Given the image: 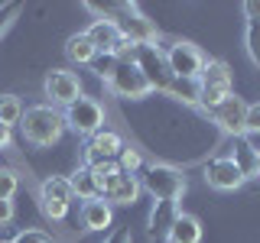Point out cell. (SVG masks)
Wrapping results in <instances>:
<instances>
[{"instance_id":"cell-1","label":"cell","mask_w":260,"mask_h":243,"mask_svg":"<svg viewBox=\"0 0 260 243\" xmlns=\"http://www.w3.org/2000/svg\"><path fill=\"white\" fill-rule=\"evenodd\" d=\"M20 130H23V140H26V143H32V146H52V143L62 140L65 120H62V113L55 110L52 104H36V107L23 110Z\"/></svg>"},{"instance_id":"cell-2","label":"cell","mask_w":260,"mask_h":243,"mask_svg":"<svg viewBox=\"0 0 260 243\" xmlns=\"http://www.w3.org/2000/svg\"><path fill=\"white\" fill-rule=\"evenodd\" d=\"M140 188H146L156 201H179L185 194V175H182V169H176V166L156 162V166H150L143 172Z\"/></svg>"},{"instance_id":"cell-3","label":"cell","mask_w":260,"mask_h":243,"mask_svg":"<svg viewBox=\"0 0 260 243\" xmlns=\"http://www.w3.org/2000/svg\"><path fill=\"white\" fill-rule=\"evenodd\" d=\"M199 85H202V101H199V107H205V110L211 113L228 94H231V68H228V62L208 59L205 68H202V75H199Z\"/></svg>"},{"instance_id":"cell-4","label":"cell","mask_w":260,"mask_h":243,"mask_svg":"<svg viewBox=\"0 0 260 243\" xmlns=\"http://www.w3.org/2000/svg\"><path fill=\"white\" fill-rule=\"evenodd\" d=\"M65 127L75 130L78 136H94L98 130H104V107L94 101V97H85L81 94L78 101H72L62 113Z\"/></svg>"},{"instance_id":"cell-5","label":"cell","mask_w":260,"mask_h":243,"mask_svg":"<svg viewBox=\"0 0 260 243\" xmlns=\"http://www.w3.org/2000/svg\"><path fill=\"white\" fill-rule=\"evenodd\" d=\"M130 62H134L137 68L143 71V78L150 81L153 91H166V88H169L173 75H169L166 55H162L156 46H134V55H130Z\"/></svg>"},{"instance_id":"cell-6","label":"cell","mask_w":260,"mask_h":243,"mask_svg":"<svg viewBox=\"0 0 260 243\" xmlns=\"http://www.w3.org/2000/svg\"><path fill=\"white\" fill-rule=\"evenodd\" d=\"M166 65L173 78H199L202 68H205V55L195 43H185V39H176L173 46L166 49Z\"/></svg>"},{"instance_id":"cell-7","label":"cell","mask_w":260,"mask_h":243,"mask_svg":"<svg viewBox=\"0 0 260 243\" xmlns=\"http://www.w3.org/2000/svg\"><path fill=\"white\" fill-rule=\"evenodd\" d=\"M72 201H75L72 185H69V178H62V175L46 178L43 188H39V205H43V214L49 221H62V217L69 214Z\"/></svg>"},{"instance_id":"cell-8","label":"cell","mask_w":260,"mask_h":243,"mask_svg":"<svg viewBox=\"0 0 260 243\" xmlns=\"http://www.w3.org/2000/svg\"><path fill=\"white\" fill-rule=\"evenodd\" d=\"M108 88H111L117 97H127V101H143V97L153 91L150 81L143 78V71L137 68L130 59H124V62L117 65V71L108 78Z\"/></svg>"},{"instance_id":"cell-9","label":"cell","mask_w":260,"mask_h":243,"mask_svg":"<svg viewBox=\"0 0 260 243\" xmlns=\"http://www.w3.org/2000/svg\"><path fill=\"white\" fill-rule=\"evenodd\" d=\"M124 146L127 143L120 140V133H114V130H98L85 143V166L94 169V166H101V162H117Z\"/></svg>"},{"instance_id":"cell-10","label":"cell","mask_w":260,"mask_h":243,"mask_svg":"<svg viewBox=\"0 0 260 243\" xmlns=\"http://www.w3.org/2000/svg\"><path fill=\"white\" fill-rule=\"evenodd\" d=\"M43 91L52 104H62V107H69L72 101H78L81 97V78L75 71H65V68H52L43 81Z\"/></svg>"},{"instance_id":"cell-11","label":"cell","mask_w":260,"mask_h":243,"mask_svg":"<svg viewBox=\"0 0 260 243\" xmlns=\"http://www.w3.org/2000/svg\"><path fill=\"white\" fill-rule=\"evenodd\" d=\"M244 113H247V101L231 91L215 110H211V120H215L228 136H244Z\"/></svg>"},{"instance_id":"cell-12","label":"cell","mask_w":260,"mask_h":243,"mask_svg":"<svg viewBox=\"0 0 260 243\" xmlns=\"http://www.w3.org/2000/svg\"><path fill=\"white\" fill-rule=\"evenodd\" d=\"M205 182L211 185L215 191H238L247 178H244L241 172H238V166H234L228 156H221V159H211L208 162V169H205Z\"/></svg>"},{"instance_id":"cell-13","label":"cell","mask_w":260,"mask_h":243,"mask_svg":"<svg viewBox=\"0 0 260 243\" xmlns=\"http://www.w3.org/2000/svg\"><path fill=\"white\" fill-rule=\"evenodd\" d=\"M140 178L137 175H130V172H117L114 175V182L108 185V188L101 191V198L108 201V205H134L137 198H140Z\"/></svg>"},{"instance_id":"cell-14","label":"cell","mask_w":260,"mask_h":243,"mask_svg":"<svg viewBox=\"0 0 260 243\" xmlns=\"http://www.w3.org/2000/svg\"><path fill=\"white\" fill-rule=\"evenodd\" d=\"M85 36L91 39V46L98 49V52H120V43H124V36H120V29L114 26L111 20H104V16H98V20H91V26L85 29Z\"/></svg>"},{"instance_id":"cell-15","label":"cell","mask_w":260,"mask_h":243,"mask_svg":"<svg viewBox=\"0 0 260 243\" xmlns=\"http://www.w3.org/2000/svg\"><path fill=\"white\" fill-rule=\"evenodd\" d=\"M114 221V208L104 198H91L81 205V227L85 230H104Z\"/></svg>"},{"instance_id":"cell-16","label":"cell","mask_w":260,"mask_h":243,"mask_svg":"<svg viewBox=\"0 0 260 243\" xmlns=\"http://www.w3.org/2000/svg\"><path fill=\"white\" fill-rule=\"evenodd\" d=\"M228 159L238 166V172L244 178H257V146H250L247 136H234V146H231Z\"/></svg>"},{"instance_id":"cell-17","label":"cell","mask_w":260,"mask_h":243,"mask_svg":"<svg viewBox=\"0 0 260 243\" xmlns=\"http://www.w3.org/2000/svg\"><path fill=\"white\" fill-rule=\"evenodd\" d=\"M166 243H202V224L192 214H176L173 227L166 233Z\"/></svg>"},{"instance_id":"cell-18","label":"cell","mask_w":260,"mask_h":243,"mask_svg":"<svg viewBox=\"0 0 260 243\" xmlns=\"http://www.w3.org/2000/svg\"><path fill=\"white\" fill-rule=\"evenodd\" d=\"M176 201H156L153 205V214H150V237L153 240H166L169 227L176 221Z\"/></svg>"},{"instance_id":"cell-19","label":"cell","mask_w":260,"mask_h":243,"mask_svg":"<svg viewBox=\"0 0 260 243\" xmlns=\"http://www.w3.org/2000/svg\"><path fill=\"white\" fill-rule=\"evenodd\" d=\"M69 185H72V194H75L78 201L101 198V188H98V182H94V172H91L88 166H78V172L69 178Z\"/></svg>"},{"instance_id":"cell-20","label":"cell","mask_w":260,"mask_h":243,"mask_svg":"<svg viewBox=\"0 0 260 243\" xmlns=\"http://www.w3.org/2000/svg\"><path fill=\"white\" fill-rule=\"evenodd\" d=\"M166 94H173L176 101H182V104L199 107V101H202V85H199V78H173V81H169V88H166Z\"/></svg>"},{"instance_id":"cell-21","label":"cell","mask_w":260,"mask_h":243,"mask_svg":"<svg viewBox=\"0 0 260 243\" xmlns=\"http://www.w3.org/2000/svg\"><path fill=\"white\" fill-rule=\"evenodd\" d=\"M65 55H69L75 65H91L98 49L91 46V39H88L85 32H75V36H69V43H65Z\"/></svg>"},{"instance_id":"cell-22","label":"cell","mask_w":260,"mask_h":243,"mask_svg":"<svg viewBox=\"0 0 260 243\" xmlns=\"http://www.w3.org/2000/svg\"><path fill=\"white\" fill-rule=\"evenodd\" d=\"M23 101L16 94H0V124L4 127H13V124H20L23 120Z\"/></svg>"},{"instance_id":"cell-23","label":"cell","mask_w":260,"mask_h":243,"mask_svg":"<svg viewBox=\"0 0 260 243\" xmlns=\"http://www.w3.org/2000/svg\"><path fill=\"white\" fill-rule=\"evenodd\" d=\"M117 65H120V59H117L114 52H98V55H94V62H91V71H94V75L101 78V81H108L114 71H117Z\"/></svg>"},{"instance_id":"cell-24","label":"cell","mask_w":260,"mask_h":243,"mask_svg":"<svg viewBox=\"0 0 260 243\" xmlns=\"http://www.w3.org/2000/svg\"><path fill=\"white\" fill-rule=\"evenodd\" d=\"M16 188H20V175L13 172V169H7V166H0V201H10Z\"/></svg>"},{"instance_id":"cell-25","label":"cell","mask_w":260,"mask_h":243,"mask_svg":"<svg viewBox=\"0 0 260 243\" xmlns=\"http://www.w3.org/2000/svg\"><path fill=\"white\" fill-rule=\"evenodd\" d=\"M91 172H94V182H98V188L104 191V188H108V185L114 182V175H117L120 169H117V162H101V166H94Z\"/></svg>"},{"instance_id":"cell-26","label":"cell","mask_w":260,"mask_h":243,"mask_svg":"<svg viewBox=\"0 0 260 243\" xmlns=\"http://www.w3.org/2000/svg\"><path fill=\"white\" fill-rule=\"evenodd\" d=\"M117 169H120V172H130V175H134L137 169H140V152L130 149V146H124V149H120V156H117Z\"/></svg>"},{"instance_id":"cell-27","label":"cell","mask_w":260,"mask_h":243,"mask_svg":"<svg viewBox=\"0 0 260 243\" xmlns=\"http://www.w3.org/2000/svg\"><path fill=\"white\" fill-rule=\"evenodd\" d=\"M260 133V101L247 104V113H244V136Z\"/></svg>"},{"instance_id":"cell-28","label":"cell","mask_w":260,"mask_h":243,"mask_svg":"<svg viewBox=\"0 0 260 243\" xmlns=\"http://www.w3.org/2000/svg\"><path fill=\"white\" fill-rule=\"evenodd\" d=\"M244 43H247V55L257 59V55H260V26H257V23H247V29H244Z\"/></svg>"},{"instance_id":"cell-29","label":"cell","mask_w":260,"mask_h":243,"mask_svg":"<svg viewBox=\"0 0 260 243\" xmlns=\"http://www.w3.org/2000/svg\"><path fill=\"white\" fill-rule=\"evenodd\" d=\"M10 243H52V237L43 233V230H20Z\"/></svg>"},{"instance_id":"cell-30","label":"cell","mask_w":260,"mask_h":243,"mask_svg":"<svg viewBox=\"0 0 260 243\" xmlns=\"http://www.w3.org/2000/svg\"><path fill=\"white\" fill-rule=\"evenodd\" d=\"M104 243H134V233H130V227H117Z\"/></svg>"},{"instance_id":"cell-31","label":"cell","mask_w":260,"mask_h":243,"mask_svg":"<svg viewBox=\"0 0 260 243\" xmlns=\"http://www.w3.org/2000/svg\"><path fill=\"white\" fill-rule=\"evenodd\" d=\"M244 13H247V23H257V26H260V4H257V0L244 4Z\"/></svg>"},{"instance_id":"cell-32","label":"cell","mask_w":260,"mask_h":243,"mask_svg":"<svg viewBox=\"0 0 260 243\" xmlns=\"http://www.w3.org/2000/svg\"><path fill=\"white\" fill-rule=\"evenodd\" d=\"M13 221V201H0V227Z\"/></svg>"},{"instance_id":"cell-33","label":"cell","mask_w":260,"mask_h":243,"mask_svg":"<svg viewBox=\"0 0 260 243\" xmlns=\"http://www.w3.org/2000/svg\"><path fill=\"white\" fill-rule=\"evenodd\" d=\"M0 146H10V127L0 124Z\"/></svg>"},{"instance_id":"cell-34","label":"cell","mask_w":260,"mask_h":243,"mask_svg":"<svg viewBox=\"0 0 260 243\" xmlns=\"http://www.w3.org/2000/svg\"><path fill=\"white\" fill-rule=\"evenodd\" d=\"M257 175H260V149H257Z\"/></svg>"},{"instance_id":"cell-35","label":"cell","mask_w":260,"mask_h":243,"mask_svg":"<svg viewBox=\"0 0 260 243\" xmlns=\"http://www.w3.org/2000/svg\"><path fill=\"white\" fill-rule=\"evenodd\" d=\"M254 65H260V55H257V59H254Z\"/></svg>"}]
</instances>
